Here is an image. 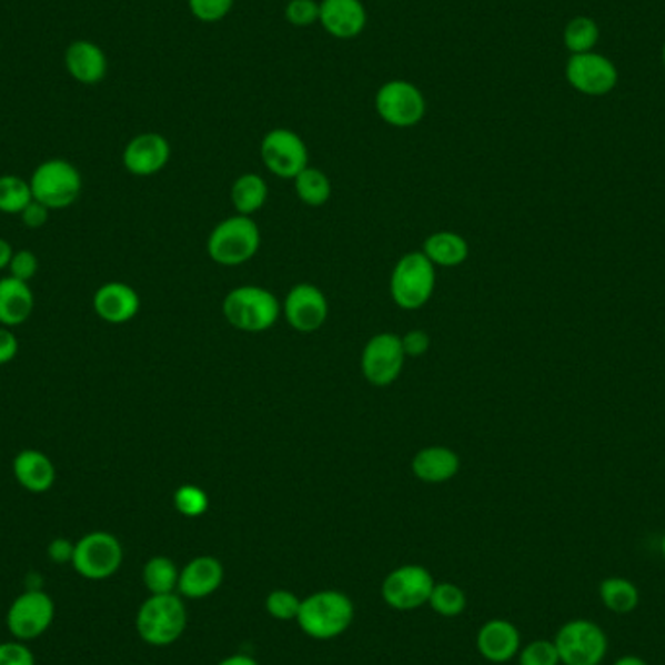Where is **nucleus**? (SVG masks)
I'll use <instances>...</instances> for the list:
<instances>
[{
	"instance_id": "f257e3e1",
	"label": "nucleus",
	"mask_w": 665,
	"mask_h": 665,
	"mask_svg": "<svg viewBox=\"0 0 665 665\" xmlns=\"http://www.w3.org/2000/svg\"><path fill=\"white\" fill-rule=\"evenodd\" d=\"M353 599L337 590H323L302 599L296 623L315 641H331L353 625Z\"/></svg>"
},
{
	"instance_id": "f03ea898",
	"label": "nucleus",
	"mask_w": 665,
	"mask_h": 665,
	"mask_svg": "<svg viewBox=\"0 0 665 665\" xmlns=\"http://www.w3.org/2000/svg\"><path fill=\"white\" fill-rule=\"evenodd\" d=\"M281 304L274 294L261 286H240L224 298L222 312L232 328L243 333H263L281 318Z\"/></svg>"
},
{
	"instance_id": "7ed1b4c3",
	"label": "nucleus",
	"mask_w": 665,
	"mask_h": 665,
	"mask_svg": "<svg viewBox=\"0 0 665 665\" xmlns=\"http://www.w3.org/2000/svg\"><path fill=\"white\" fill-rule=\"evenodd\" d=\"M188 626V609L175 594L150 595L137 615V631L152 646H170Z\"/></svg>"
},
{
	"instance_id": "20e7f679",
	"label": "nucleus",
	"mask_w": 665,
	"mask_h": 665,
	"mask_svg": "<svg viewBox=\"0 0 665 665\" xmlns=\"http://www.w3.org/2000/svg\"><path fill=\"white\" fill-rule=\"evenodd\" d=\"M261 245L259 228L251 216L235 214L219 222L211 235L206 250L214 263L224 266L243 265L258 255Z\"/></svg>"
},
{
	"instance_id": "39448f33",
	"label": "nucleus",
	"mask_w": 665,
	"mask_h": 665,
	"mask_svg": "<svg viewBox=\"0 0 665 665\" xmlns=\"http://www.w3.org/2000/svg\"><path fill=\"white\" fill-rule=\"evenodd\" d=\"M30 188L38 203L46 204L49 211H63L79 201L82 175L69 160L51 158L33 170Z\"/></svg>"
},
{
	"instance_id": "423d86ee",
	"label": "nucleus",
	"mask_w": 665,
	"mask_h": 665,
	"mask_svg": "<svg viewBox=\"0 0 665 665\" xmlns=\"http://www.w3.org/2000/svg\"><path fill=\"white\" fill-rule=\"evenodd\" d=\"M436 286V271L423 251L405 253L393 266L390 292L403 310H421L429 304Z\"/></svg>"
},
{
	"instance_id": "0eeeda50",
	"label": "nucleus",
	"mask_w": 665,
	"mask_h": 665,
	"mask_svg": "<svg viewBox=\"0 0 665 665\" xmlns=\"http://www.w3.org/2000/svg\"><path fill=\"white\" fill-rule=\"evenodd\" d=\"M555 646L564 665H599L607 654V636L602 626L576 618L561 626Z\"/></svg>"
},
{
	"instance_id": "6e6552de",
	"label": "nucleus",
	"mask_w": 665,
	"mask_h": 665,
	"mask_svg": "<svg viewBox=\"0 0 665 665\" xmlns=\"http://www.w3.org/2000/svg\"><path fill=\"white\" fill-rule=\"evenodd\" d=\"M377 115L387 125L409 129L423 121L426 115V98L423 92L407 80H390L376 92Z\"/></svg>"
},
{
	"instance_id": "1a4fd4ad",
	"label": "nucleus",
	"mask_w": 665,
	"mask_h": 665,
	"mask_svg": "<svg viewBox=\"0 0 665 665\" xmlns=\"http://www.w3.org/2000/svg\"><path fill=\"white\" fill-rule=\"evenodd\" d=\"M123 563V547L115 535L92 532L74 545L72 566L88 580H105L113 576Z\"/></svg>"
},
{
	"instance_id": "9d476101",
	"label": "nucleus",
	"mask_w": 665,
	"mask_h": 665,
	"mask_svg": "<svg viewBox=\"0 0 665 665\" xmlns=\"http://www.w3.org/2000/svg\"><path fill=\"white\" fill-rule=\"evenodd\" d=\"M434 584L431 572L424 566L407 564L385 576L382 597L392 609L415 611L429 603Z\"/></svg>"
},
{
	"instance_id": "9b49d317",
	"label": "nucleus",
	"mask_w": 665,
	"mask_h": 665,
	"mask_svg": "<svg viewBox=\"0 0 665 665\" xmlns=\"http://www.w3.org/2000/svg\"><path fill=\"white\" fill-rule=\"evenodd\" d=\"M407 354L403 351L400 335L380 333L370 339L362 351L361 369L366 382L376 387L395 384L401 376Z\"/></svg>"
},
{
	"instance_id": "f8f14e48",
	"label": "nucleus",
	"mask_w": 665,
	"mask_h": 665,
	"mask_svg": "<svg viewBox=\"0 0 665 665\" xmlns=\"http://www.w3.org/2000/svg\"><path fill=\"white\" fill-rule=\"evenodd\" d=\"M564 77L576 92L592 98H602L615 90L618 82V71L609 57L602 53H580L571 56Z\"/></svg>"
},
{
	"instance_id": "ddd939ff",
	"label": "nucleus",
	"mask_w": 665,
	"mask_h": 665,
	"mask_svg": "<svg viewBox=\"0 0 665 665\" xmlns=\"http://www.w3.org/2000/svg\"><path fill=\"white\" fill-rule=\"evenodd\" d=\"M261 158L269 172L282 180H294L308 168V147L290 129H273L261 141Z\"/></svg>"
},
{
	"instance_id": "4468645a",
	"label": "nucleus",
	"mask_w": 665,
	"mask_h": 665,
	"mask_svg": "<svg viewBox=\"0 0 665 665\" xmlns=\"http://www.w3.org/2000/svg\"><path fill=\"white\" fill-rule=\"evenodd\" d=\"M53 617H56L53 599L40 590H28L10 605L7 623L10 633L17 638L33 641L48 631L53 623Z\"/></svg>"
},
{
	"instance_id": "2eb2a0df",
	"label": "nucleus",
	"mask_w": 665,
	"mask_h": 665,
	"mask_svg": "<svg viewBox=\"0 0 665 665\" xmlns=\"http://www.w3.org/2000/svg\"><path fill=\"white\" fill-rule=\"evenodd\" d=\"M282 312L290 328L298 333H305V335L315 333L328 321V298L318 286L302 282L290 290L282 305Z\"/></svg>"
},
{
	"instance_id": "dca6fc26",
	"label": "nucleus",
	"mask_w": 665,
	"mask_h": 665,
	"mask_svg": "<svg viewBox=\"0 0 665 665\" xmlns=\"http://www.w3.org/2000/svg\"><path fill=\"white\" fill-rule=\"evenodd\" d=\"M170 142L158 133L137 134L123 150V165L137 178H149L162 172L170 162Z\"/></svg>"
},
{
	"instance_id": "f3484780",
	"label": "nucleus",
	"mask_w": 665,
	"mask_h": 665,
	"mask_svg": "<svg viewBox=\"0 0 665 665\" xmlns=\"http://www.w3.org/2000/svg\"><path fill=\"white\" fill-rule=\"evenodd\" d=\"M92 305L100 320L111 325H123L137 318V313L141 310V298L137 294V290L125 282H105L95 290Z\"/></svg>"
},
{
	"instance_id": "a211bd4d",
	"label": "nucleus",
	"mask_w": 665,
	"mask_h": 665,
	"mask_svg": "<svg viewBox=\"0 0 665 665\" xmlns=\"http://www.w3.org/2000/svg\"><path fill=\"white\" fill-rule=\"evenodd\" d=\"M369 14L361 0H321L320 24L337 40H353L361 36Z\"/></svg>"
},
{
	"instance_id": "6ab92c4d",
	"label": "nucleus",
	"mask_w": 665,
	"mask_h": 665,
	"mask_svg": "<svg viewBox=\"0 0 665 665\" xmlns=\"http://www.w3.org/2000/svg\"><path fill=\"white\" fill-rule=\"evenodd\" d=\"M224 582V566L214 556H197L180 571L178 590L189 599H203L214 594Z\"/></svg>"
},
{
	"instance_id": "aec40b11",
	"label": "nucleus",
	"mask_w": 665,
	"mask_h": 665,
	"mask_svg": "<svg viewBox=\"0 0 665 665\" xmlns=\"http://www.w3.org/2000/svg\"><path fill=\"white\" fill-rule=\"evenodd\" d=\"M477 648L481 656L493 664L510 662L520 652V631L510 621L493 618L481 626Z\"/></svg>"
},
{
	"instance_id": "412c9836",
	"label": "nucleus",
	"mask_w": 665,
	"mask_h": 665,
	"mask_svg": "<svg viewBox=\"0 0 665 665\" xmlns=\"http://www.w3.org/2000/svg\"><path fill=\"white\" fill-rule=\"evenodd\" d=\"M64 64L72 79L80 84H98L108 72V57L94 41H72L64 53Z\"/></svg>"
},
{
	"instance_id": "4be33fe9",
	"label": "nucleus",
	"mask_w": 665,
	"mask_h": 665,
	"mask_svg": "<svg viewBox=\"0 0 665 665\" xmlns=\"http://www.w3.org/2000/svg\"><path fill=\"white\" fill-rule=\"evenodd\" d=\"M18 485L28 493H48L56 485L57 471L48 454L40 450H22L12 462Z\"/></svg>"
},
{
	"instance_id": "5701e85b",
	"label": "nucleus",
	"mask_w": 665,
	"mask_h": 665,
	"mask_svg": "<svg viewBox=\"0 0 665 665\" xmlns=\"http://www.w3.org/2000/svg\"><path fill=\"white\" fill-rule=\"evenodd\" d=\"M33 298L32 289L28 282L18 281L14 276L0 279V325L2 328H18L32 318Z\"/></svg>"
},
{
	"instance_id": "b1692460",
	"label": "nucleus",
	"mask_w": 665,
	"mask_h": 665,
	"mask_svg": "<svg viewBox=\"0 0 665 665\" xmlns=\"http://www.w3.org/2000/svg\"><path fill=\"white\" fill-rule=\"evenodd\" d=\"M413 473L423 483L439 485L454 478L460 473V455L444 446L424 447L413 457Z\"/></svg>"
},
{
	"instance_id": "393cba45",
	"label": "nucleus",
	"mask_w": 665,
	"mask_h": 665,
	"mask_svg": "<svg viewBox=\"0 0 665 665\" xmlns=\"http://www.w3.org/2000/svg\"><path fill=\"white\" fill-rule=\"evenodd\" d=\"M423 253L434 266H457L470 258V243L454 232H436L426 238Z\"/></svg>"
},
{
	"instance_id": "a878e982",
	"label": "nucleus",
	"mask_w": 665,
	"mask_h": 665,
	"mask_svg": "<svg viewBox=\"0 0 665 665\" xmlns=\"http://www.w3.org/2000/svg\"><path fill=\"white\" fill-rule=\"evenodd\" d=\"M230 197L238 214L251 216L265 206L269 188L258 173H243L234 181Z\"/></svg>"
},
{
	"instance_id": "bb28decb",
	"label": "nucleus",
	"mask_w": 665,
	"mask_h": 665,
	"mask_svg": "<svg viewBox=\"0 0 665 665\" xmlns=\"http://www.w3.org/2000/svg\"><path fill=\"white\" fill-rule=\"evenodd\" d=\"M294 189L302 203L308 206H323L331 199V181L318 168H305L294 178Z\"/></svg>"
},
{
	"instance_id": "cd10ccee",
	"label": "nucleus",
	"mask_w": 665,
	"mask_h": 665,
	"mask_svg": "<svg viewBox=\"0 0 665 665\" xmlns=\"http://www.w3.org/2000/svg\"><path fill=\"white\" fill-rule=\"evenodd\" d=\"M144 586L149 587L150 594H173L180 582V571L168 556H152L149 563L144 564L142 571Z\"/></svg>"
},
{
	"instance_id": "c85d7f7f",
	"label": "nucleus",
	"mask_w": 665,
	"mask_h": 665,
	"mask_svg": "<svg viewBox=\"0 0 665 665\" xmlns=\"http://www.w3.org/2000/svg\"><path fill=\"white\" fill-rule=\"evenodd\" d=\"M563 40L564 48L571 51V56L590 53L599 41V26L590 17L572 18L564 28Z\"/></svg>"
},
{
	"instance_id": "c756f323",
	"label": "nucleus",
	"mask_w": 665,
	"mask_h": 665,
	"mask_svg": "<svg viewBox=\"0 0 665 665\" xmlns=\"http://www.w3.org/2000/svg\"><path fill=\"white\" fill-rule=\"evenodd\" d=\"M599 595L605 607L615 613H631L638 605V590L633 582L625 578H607L603 580L599 586Z\"/></svg>"
},
{
	"instance_id": "7c9ffc66",
	"label": "nucleus",
	"mask_w": 665,
	"mask_h": 665,
	"mask_svg": "<svg viewBox=\"0 0 665 665\" xmlns=\"http://www.w3.org/2000/svg\"><path fill=\"white\" fill-rule=\"evenodd\" d=\"M32 201L30 181L20 175H0V212L20 216Z\"/></svg>"
},
{
	"instance_id": "2f4dec72",
	"label": "nucleus",
	"mask_w": 665,
	"mask_h": 665,
	"mask_svg": "<svg viewBox=\"0 0 665 665\" xmlns=\"http://www.w3.org/2000/svg\"><path fill=\"white\" fill-rule=\"evenodd\" d=\"M429 605L442 617H457L467 607V597L462 587L442 582V584H434Z\"/></svg>"
},
{
	"instance_id": "473e14b6",
	"label": "nucleus",
	"mask_w": 665,
	"mask_h": 665,
	"mask_svg": "<svg viewBox=\"0 0 665 665\" xmlns=\"http://www.w3.org/2000/svg\"><path fill=\"white\" fill-rule=\"evenodd\" d=\"M173 506L181 516L199 517L209 510V496L203 488L195 485H183L173 494Z\"/></svg>"
},
{
	"instance_id": "72a5a7b5",
	"label": "nucleus",
	"mask_w": 665,
	"mask_h": 665,
	"mask_svg": "<svg viewBox=\"0 0 665 665\" xmlns=\"http://www.w3.org/2000/svg\"><path fill=\"white\" fill-rule=\"evenodd\" d=\"M300 605L302 599L289 590H274L265 599L266 613L279 621H296Z\"/></svg>"
},
{
	"instance_id": "f704fd0d",
	"label": "nucleus",
	"mask_w": 665,
	"mask_h": 665,
	"mask_svg": "<svg viewBox=\"0 0 665 665\" xmlns=\"http://www.w3.org/2000/svg\"><path fill=\"white\" fill-rule=\"evenodd\" d=\"M191 14L204 24H214L230 14L234 0H188Z\"/></svg>"
},
{
	"instance_id": "c9c22d12",
	"label": "nucleus",
	"mask_w": 665,
	"mask_h": 665,
	"mask_svg": "<svg viewBox=\"0 0 665 665\" xmlns=\"http://www.w3.org/2000/svg\"><path fill=\"white\" fill-rule=\"evenodd\" d=\"M558 662L555 642L535 641L520 652V665H558Z\"/></svg>"
},
{
	"instance_id": "e433bc0d",
	"label": "nucleus",
	"mask_w": 665,
	"mask_h": 665,
	"mask_svg": "<svg viewBox=\"0 0 665 665\" xmlns=\"http://www.w3.org/2000/svg\"><path fill=\"white\" fill-rule=\"evenodd\" d=\"M284 17L290 24L296 28H308V26L320 22V2L315 0H289Z\"/></svg>"
},
{
	"instance_id": "4c0bfd02",
	"label": "nucleus",
	"mask_w": 665,
	"mask_h": 665,
	"mask_svg": "<svg viewBox=\"0 0 665 665\" xmlns=\"http://www.w3.org/2000/svg\"><path fill=\"white\" fill-rule=\"evenodd\" d=\"M40 271V261L36 258V253L30 250L14 251V255L10 259L9 273L18 281H32L33 276Z\"/></svg>"
},
{
	"instance_id": "58836bf2",
	"label": "nucleus",
	"mask_w": 665,
	"mask_h": 665,
	"mask_svg": "<svg viewBox=\"0 0 665 665\" xmlns=\"http://www.w3.org/2000/svg\"><path fill=\"white\" fill-rule=\"evenodd\" d=\"M0 665H36L33 654L20 642L0 644Z\"/></svg>"
},
{
	"instance_id": "ea45409f",
	"label": "nucleus",
	"mask_w": 665,
	"mask_h": 665,
	"mask_svg": "<svg viewBox=\"0 0 665 665\" xmlns=\"http://www.w3.org/2000/svg\"><path fill=\"white\" fill-rule=\"evenodd\" d=\"M401 343H403V351L411 359L423 356L431 349V339L424 331H411L405 337H401Z\"/></svg>"
},
{
	"instance_id": "a19ab883",
	"label": "nucleus",
	"mask_w": 665,
	"mask_h": 665,
	"mask_svg": "<svg viewBox=\"0 0 665 665\" xmlns=\"http://www.w3.org/2000/svg\"><path fill=\"white\" fill-rule=\"evenodd\" d=\"M49 209L46 204L38 203L36 199H33L32 203L26 206L22 214H20V219L24 222L26 228H32V230H38V228L46 226L49 220Z\"/></svg>"
},
{
	"instance_id": "79ce46f5",
	"label": "nucleus",
	"mask_w": 665,
	"mask_h": 665,
	"mask_svg": "<svg viewBox=\"0 0 665 665\" xmlns=\"http://www.w3.org/2000/svg\"><path fill=\"white\" fill-rule=\"evenodd\" d=\"M18 349H20V343H18L17 335L10 331V328L0 325V366L14 361Z\"/></svg>"
},
{
	"instance_id": "37998d69",
	"label": "nucleus",
	"mask_w": 665,
	"mask_h": 665,
	"mask_svg": "<svg viewBox=\"0 0 665 665\" xmlns=\"http://www.w3.org/2000/svg\"><path fill=\"white\" fill-rule=\"evenodd\" d=\"M49 556L53 558V563H72L74 555V545L69 540H56L48 548Z\"/></svg>"
},
{
	"instance_id": "c03bdc74",
	"label": "nucleus",
	"mask_w": 665,
	"mask_h": 665,
	"mask_svg": "<svg viewBox=\"0 0 665 665\" xmlns=\"http://www.w3.org/2000/svg\"><path fill=\"white\" fill-rule=\"evenodd\" d=\"M12 255H14L12 245H10L4 238H0V271H2V269H9Z\"/></svg>"
},
{
	"instance_id": "a18cd8bd",
	"label": "nucleus",
	"mask_w": 665,
	"mask_h": 665,
	"mask_svg": "<svg viewBox=\"0 0 665 665\" xmlns=\"http://www.w3.org/2000/svg\"><path fill=\"white\" fill-rule=\"evenodd\" d=\"M219 665H259L258 659H253L251 656L245 654H234V656H228L220 662Z\"/></svg>"
},
{
	"instance_id": "49530a36",
	"label": "nucleus",
	"mask_w": 665,
	"mask_h": 665,
	"mask_svg": "<svg viewBox=\"0 0 665 665\" xmlns=\"http://www.w3.org/2000/svg\"><path fill=\"white\" fill-rule=\"evenodd\" d=\"M615 665H648V664H646V662H644V659H641V657L625 656V657H621V659H617V662H615Z\"/></svg>"
},
{
	"instance_id": "de8ad7c7",
	"label": "nucleus",
	"mask_w": 665,
	"mask_h": 665,
	"mask_svg": "<svg viewBox=\"0 0 665 665\" xmlns=\"http://www.w3.org/2000/svg\"><path fill=\"white\" fill-rule=\"evenodd\" d=\"M662 61H664V67H665V43H664V49H662Z\"/></svg>"
},
{
	"instance_id": "09e8293b",
	"label": "nucleus",
	"mask_w": 665,
	"mask_h": 665,
	"mask_svg": "<svg viewBox=\"0 0 665 665\" xmlns=\"http://www.w3.org/2000/svg\"><path fill=\"white\" fill-rule=\"evenodd\" d=\"M662 553H664V556H665V535H664V540H662Z\"/></svg>"
}]
</instances>
